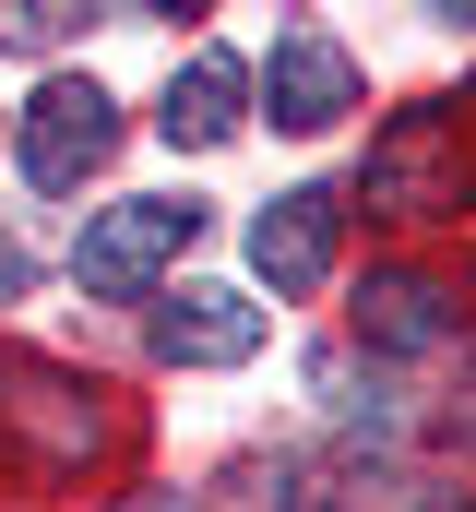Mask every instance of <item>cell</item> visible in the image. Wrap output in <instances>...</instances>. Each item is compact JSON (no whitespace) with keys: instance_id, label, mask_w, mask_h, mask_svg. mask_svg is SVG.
I'll list each match as a JSON object with an SVG mask.
<instances>
[{"instance_id":"1","label":"cell","mask_w":476,"mask_h":512,"mask_svg":"<svg viewBox=\"0 0 476 512\" xmlns=\"http://www.w3.org/2000/svg\"><path fill=\"white\" fill-rule=\"evenodd\" d=\"M476 191V96L453 108H405V120L369 143V167H357V203L369 215H393V227H429V215H465Z\"/></svg>"},{"instance_id":"2","label":"cell","mask_w":476,"mask_h":512,"mask_svg":"<svg viewBox=\"0 0 476 512\" xmlns=\"http://www.w3.org/2000/svg\"><path fill=\"white\" fill-rule=\"evenodd\" d=\"M108 453V405L96 382L48 370V358H0V465L24 477H84Z\"/></svg>"},{"instance_id":"3","label":"cell","mask_w":476,"mask_h":512,"mask_svg":"<svg viewBox=\"0 0 476 512\" xmlns=\"http://www.w3.org/2000/svg\"><path fill=\"white\" fill-rule=\"evenodd\" d=\"M203 239V203H108L96 227H84V251H72V274L96 286V298H143L167 262Z\"/></svg>"},{"instance_id":"4","label":"cell","mask_w":476,"mask_h":512,"mask_svg":"<svg viewBox=\"0 0 476 512\" xmlns=\"http://www.w3.org/2000/svg\"><path fill=\"white\" fill-rule=\"evenodd\" d=\"M108 143H119L108 84H48V96L24 108V179H36V191H84V179L108 167Z\"/></svg>"},{"instance_id":"5","label":"cell","mask_w":476,"mask_h":512,"mask_svg":"<svg viewBox=\"0 0 476 512\" xmlns=\"http://www.w3.org/2000/svg\"><path fill=\"white\" fill-rule=\"evenodd\" d=\"M465 298H476V286L393 262V274H369V286H357V334H369V346H393V358H417V346H453V334H465Z\"/></svg>"},{"instance_id":"6","label":"cell","mask_w":476,"mask_h":512,"mask_svg":"<svg viewBox=\"0 0 476 512\" xmlns=\"http://www.w3.org/2000/svg\"><path fill=\"white\" fill-rule=\"evenodd\" d=\"M262 96H274V120L286 131H334L357 108V60L322 36V24H286L274 36V72H262Z\"/></svg>"},{"instance_id":"7","label":"cell","mask_w":476,"mask_h":512,"mask_svg":"<svg viewBox=\"0 0 476 512\" xmlns=\"http://www.w3.org/2000/svg\"><path fill=\"white\" fill-rule=\"evenodd\" d=\"M250 346H262V298H238V286H179L155 310V358H179V370H227Z\"/></svg>"},{"instance_id":"8","label":"cell","mask_w":476,"mask_h":512,"mask_svg":"<svg viewBox=\"0 0 476 512\" xmlns=\"http://www.w3.org/2000/svg\"><path fill=\"white\" fill-rule=\"evenodd\" d=\"M250 262H262L274 298H310V286L334 274V191H286V203H262V215H250Z\"/></svg>"},{"instance_id":"9","label":"cell","mask_w":476,"mask_h":512,"mask_svg":"<svg viewBox=\"0 0 476 512\" xmlns=\"http://www.w3.org/2000/svg\"><path fill=\"white\" fill-rule=\"evenodd\" d=\"M238 120H250V60H227V48H203V60L167 84V108H155V131H167V143H191V155H203V143H227Z\"/></svg>"},{"instance_id":"10","label":"cell","mask_w":476,"mask_h":512,"mask_svg":"<svg viewBox=\"0 0 476 512\" xmlns=\"http://www.w3.org/2000/svg\"><path fill=\"white\" fill-rule=\"evenodd\" d=\"M96 0H0V48H48V36H72Z\"/></svg>"},{"instance_id":"11","label":"cell","mask_w":476,"mask_h":512,"mask_svg":"<svg viewBox=\"0 0 476 512\" xmlns=\"http://www.w3.org/2000/svg\"><path fill=\"white\" fill-rule=\"evenodd\" d=\"M119 512H191V501H179V489H143V501H119Z\"/></svg>"},{"instance_id":"12","label":"cell","mask_w":476,"mask_h":512,"mask_svg":"<svg viewBox=\"0 0 476 512\" xmlns=\"http://www.w3.org/2000/svg\"><path fill=\"white\" fill-rule=\"evenodd\" d=\"M429 12H476V0H429Z\"/></svg>"}]
</instances>
